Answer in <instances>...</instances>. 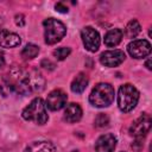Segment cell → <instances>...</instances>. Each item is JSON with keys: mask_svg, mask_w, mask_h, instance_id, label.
Wrapping results in <instances>:
<instances>
[{"mask_svg": "<svg viewBox=\"0 0 152 152\" xmlns=\"http://www.w3.org/2000/svg\"><path fill=\"white\" fill-rule=\"evenodd\" d=\"M45 86V80L38 70H24L12 68L2 78L1 90L6 96L8 94L28 95L31 93L42 91Z\"/></svg>", "mask_w": 152, "mask_h": 152, "instance_id": "1", "label": "cell"}, {"mask_svg": "<svg viewBox=\"0 0 152 152\" xmlns=\"http://www.w3.org/2000/svg\"><path fill=\"white\" fill-rule=\"evenodd\" d=\"M21 115H23V118L25 120L32 121V122L38 124V125H44L49 119L45 102L40 97L33 99L28 103V106H26L23 109Z\"/></svg>", "mask_w": 152, "mask_h": 152, "instance_id": "2", "label": "cell"}, {"mask_svg": "<svg viewBox=\"0 0 152 152\" xmlns=\"http://www.w3.org/2000/svg\"><path fill=\"white\" fill-rule=\"evenodd\" d=\"M114 100V88L109 83H97L90 95H89V102L94 107L103 108L112 104Z\"/></svg>", "mask_w": 152, "mask_h": 152, "instance_id": "3", "label": "cell"}, {"mask_svg": "<svg viewBox=\"0 0 152 152\" xmlns=\"http://www.w3.org/2000/svg\"><path fill=\"white\" fill-rule=\"evenodd\" d=\"M138 101H139V91L134 86L126 83L119 88L118 106L121 112L124 113L131 112L137 106Z\"/></svg>", "mask_w": 152, "mask_h": 152, "instance_id": "4", "label": "cell"}, {"mask_svg": "<svg viewBox=\"0 0 152 152\" xmlns=\"http://www.w3.org/2000/svg\"><path fill=\"white\" fill-rule=\"evenodd\" d=\"M44 26V38H45V43L49 45L56 44L58 42L62 40V38L65 36L66 33V27L65 25L55 19V18H49L45 19L43 23Z\"/></svg>", "mask_w": 152, "mask_h": 152, "instance_id": "5", "label": "cell"}, {"mask_svg": "<svg viewBox=\"0 0 152 152\" xmlns=\"http://www.w3.org/2000/svg\"><path fill=\"white\" fill-rule=\"evenodd\" d=\"M84 48L90 52H96L100 48V34L91 26H86L81 32Z\"/></svg>", "mask_w": 152, "mask_h": 152, "instance_id": "6", "label": "cell"}, {"mask_svg": "<svg viewBox=\"0 0 152 152\" xmlns=\"http://www.w3.org/2000/svg\"><path fill=\"white\" fill-rule=\"evenodd\" d=\"M151 116L146 113H144L142 115H140L129 127V134L135 137V138H142L145 137L148 131L151 129Z\"/></svg>", "mask_w": 152, "mask_h": 152, "instance_id": "7", "label": "cell"}, {"mask_svg": "<svg viewBox=\"0 0 152 152\" xmlns=\"http://www.w3.org/2000/svg\"><path fill=\"white\" fill-rule=\"evenodd\" d=\"M127 50H128V53L133 58L139 59V58H144L150 55L151 44L146 39H138V40H133L132 43H129L127 45Z\"/></svg>", "mask_w": 152, "mask_h": 152, "instance_id": "8", "label": "cell"}, {"mask_svg": "<svg viewBox=\"0 0 152 152\" xmlns=\"http://www.w3.org/2000/svg\"><path fill=\"white\" fill-rule=\"evenodd\" d=\"M125 52L122 50H109V51H104L101 53L100 56V62L102 65L104 66H118L120 65L124 61H125Z\"/></svg>", "mask_w": 152, "mask_h": 152, "instance_id": "9", "label": "cell"}, {"mask_svg": "<svg viewBox=\"0 0 152 152\" xmlns=\"http://www.w3.org/2000/svg\"><path fill=\"white\" fill-rule=\"evenodd\" d=\"M66 94L61 90V89H55L52 90L48 97H46V102L45 106L50 109V110H59L61 108H63L66 103Z\"/></svg>", "mask_w": 152, "mask_h": 152, "instance_id": "10", "label": "cell"}, {"mask_svg": "<svg viewBox=\"0 0 152 152\" xmlns=\"http://www.w3.org/2000/svg\"><path fill=\"white\" fill-rule=\"evenodd\" d=\"M116 146V138L110 134L106 133L99 137L95 142V152H113Z\"/></svg>", "mask_w": 152, "mask_h": 152, "instance_id": "11", "label": "cell"}, {"mask_svg": "<svg viewBox=\"0 0 152 152\" xmlns=\"http://www.w3.org/2000/svg\"><path fill=\"white\" fill-rule=\"evenodd\" d=\"M20 37L17 33L7 30H0V48H15L20 44Z\"/></svg>", "mask_w": 152, "mask_h": 152, "instance_id": "12", "label": "cell"}, {"mask_svg": "<svg viewBox=\"0 0 152 152\" xmlns=\"http://www.w3.org/2000/svg\"><path fill=\"white\" fill-rule=\"evenodd\" d=\"M82 118V108L78 103H69L64 110V120L69 124L77 122Z\"/></svg>", "mask_w": 152, "mask_h": 152, "instance_id": "13", "label": "cell"}, {"mask_svg": "<svg viewBox=\"0 0 152 152\" xmlns=\"http://www.w3.org/2000/svg\"><path fill=\"white\" fill-rule=\"evenodd\" d=\"M24 152H56V147L50 141H34L30 144Z\"/></svg>", "mask_w": 152, "mask_h": 152, "instance_id": "14", "label": "cell"}, {"mask_svg": "<svg viewBox=\"0 0 152 152\" xmlns=\"http://www.w3.org/2000/svg\"><path fill=\"white\" fill-rule=\"evenodd\" d=\"M88 82H89L88 76H87L86 74H83V72H80V74L72 80L70 88H71V90H72L74 93H76V94H81V93L87 88Z\"/></svg>", "mask_w": 152, "mask_h": 152, "instance_id": "15", "label": "cell"}, {"mask_svg": "<svg viewBox=\"0 0 152 152\" xmlns=\"http://www.w3.org/2000/svg\"><path fill=\"white\" fill-rule=\"evenodd\" d=\"M122 39V31L120 28H113L108 31L104 36V44L109 48L116 46Z\"/></svg>", "mask_w": 152, "mask_h": 152, "instance_id": "16", "label": "cell"}, {"mask_svg": "<svg viewBox=\"0 0 152 152\" xmlns=\"http://www.w3.org/2000/svg\"><path fill=\"white\" fill-rule=\"evenodd\" d=\"M140 31H141L140 24L138 23V20L133 19L127 24V26L125 28V34L127 38H134L140 33Z\"/></svg>", "mask_w": 152, "mask_h": 152, "instance_id": "17", "label": "cell"}, {"mask_svg": "<svg viewBox=\"0 0 152 152\" xmlns=\"http://www.w3.org/2000/svg\"><path fill=\"white\" fill-rule=\"evenodd\" d=\"M39 53V48L34 44H27L23 51H21V57L24 59H33Z\"/></svg>", "mask_w": 152, "mask_h": 152, "instance_id": "18", "label": "cell"}, {"mask_svg": "<svg viewBox=\"0 0 152 152\" xmlns=\"http://www.w3.org/2000/svg\"><path fill=\"white\" fill-rule=\"evenodd\" d=\"M70 52H71L70 48L63 46V48H58V49L53 50V56H55L58 61H63V59H65V58L70 55Z\"/></svg>", "mask_w": 152, "mask_h": 152, "instance_id": "19", "label": "cell"}, {"mask_svg": "<svg viewBox=\"0 0 152 152\" xmlns=\"http://www.w3.org/2000/svg\"><path fill=\"white\" fill-rule=\"evenodd\" d=\"M108 124H109V119H108L107 114L100 113V114L95 118V126L99 127V128L106 127V126H108Z\"/></svg>", "mask_w": 152, "mask_h": 152, "instance_id": "20", "label": "cell"}, {"mask_svg": "<svg viewBox=\"0 0 152 152\" xmlns=\"http://www.w3.org/2000/svg\"><path fill=\"white\" fill-rule=\"evenodd\" d=\"M132 148L135 151V152H140L144 147V141H142V138H135V140L132 142Z\"/></svg>", "mask_w": 152, "mask_h": 152, "instance_id": "21", "label": "cell"}, {"mask_svg": "<svg viewBox=\"0 0 152 152\" xmlns=\"http://www.w3.org/2000/svg\"><path fill=\"white\" fill-rule=\"evenodd\" d=\"M55 8H56V11L57 12H59V13H68V7L63 4V2H57L56 5H55Z\"/></svg>", "mask_w": 152, "mask_h": 152, "instance_id": "22", "label": "cell"}, {"mask_svg": "<svg viewBox=\"0 0 152 152\" xmlns=\"http://www.w3.org/2000/svg\"><path fill=\"white\" fill-rule=\"evenodd\" d=\"M42 66L45 68V69H48V70L55 69V64H53L52 62H50L49 59H43V61H42Z\"/></svg>", "mask_w": 152, "mask_h": 152, "instance_id": "23", "label": "cell"}, {"mask_svg": "<svg viewBox=\"0 0 152 152\" xmlns=\"http://www.w3.org/2000/svg\"><path fill=\"white\" fill-rule=\"evenodd\" d=\"M15 24L18 26H24L25 25V20H24V15L23 14H17L15 15Z\"/></svg>", "mask_w": 152, "mask_h": 152, "instance_id": "24", "label": "cell"}, {"mask_svg": "<svg viewBox=\"0 0 152 152\" xmlns=\"http://www.w3.org/2000/svg\"><path fill=\"white\" fill-rule=\"evenodd\" d=\"M4 64H5V57H4V53L0 51V69L4 66Z\"/></svg>", "mask_w": 152, "mask_h": 152, "instance_id": "25", "label": "cell"}, {"mask_svg": "<svg viewBox=\"0 0 152 152\" xmlns=\"http://www.w3.org/2000/svg\"><path fill=\"white\" fill-rule=\"evenodd\" d=\"M145 65H146V68H147L148 70H151V69H152V66H151V58H147V61H146Z\"/></svg>", "mask_w": 152, "mask_h": 152, "instance_id": "26", "label": "cell"}, {"mask_svg": "<svg viewBox=\"0 0 152 152\" xmlns=\"http://www.w3.org/2000/svg\"><path fill=\"white\" fill-rule=\"evenodd\" d=\"M1 24H2V20H1V18H0V26H1Z\"/></svg>", "mask_w": 152, "mask_h": 152, "instance_id": "27", "label": "cell"}]
</instances>
